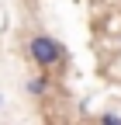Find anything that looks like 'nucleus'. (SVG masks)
Here are the masks:
<instances>
[{
    "label": "nucleus",
    "instance_id": "3",
    "mask_svg": "<svg viewBox=\"0 0 121 125\" xmlns=\"http://www.w3.org/2000/svg\"><path fill=\"white\" fill-rule=\"evenodd\" d=\"M100 122H104V125H121V118L111 115V111H107V115H100Z\"/></svg>",
    "mask_w": 121,
    "mask_h": 125
},
{
    "label": "nucleus",
    "instance_id": "1",
    "mask_svg": "<svg viewBox=\"0 0 121 125\" xmlns=\"http://www.w3.org/2000/svg\"><path fill=\"white\" fill-rule=\"evenodd\" d=\"M28 59H31L38 70L52 73V70H59L66 62V45L59 38H52V35H31L28 38Z\"/></svg>",
    "mask_w": 121,
    "mask_h": 125
},
{
    "label": "nucleus",
    "instance_id": "4",
    "mask_svg": "<svg viewBox=\"0 0 121 125\" xmlns=\"http://www.w3.org/2000/svg\"><path fill=\"white\" fill-rule=\"evenodd\" d=\"M0 104H4V97H0Z\"/></svg>",
    "mask_w": 121,
    "mask_h": 125
},
{
    "label": "nucleus",
    "instance_id": "5",
    "mask_svg": "<svg viewBox=\"0 0 121 125\" xmlns=\"http://www.w3.org/2000/svg\"><path fill=\"white\" fill-rule=\"evenodd\" d=\"M118 42H121V35H118Z\"/></svg>",
    "mask_w": 121,
    "mask_h": 125
},
{
    "label": "nucleus",
    "instance_id": "2",
    "mask_svg": "<svg viewBox=\"0 0 121 125\" xmlns=\"http://www.w3.org/2000/svg\"><path fill=\"white\" fill-rule=\"evenodd\" d=\"M24 90L31 94V97H38V101H42V97H49V94H52V76L42 70V73H35L31 80H28V87H24Z\"/></svg>",
    "mask_w": 121,
    "mask_h": 125
}]
</instances>
